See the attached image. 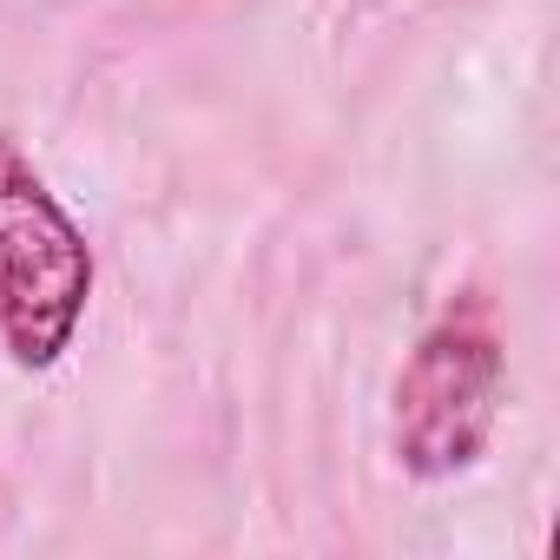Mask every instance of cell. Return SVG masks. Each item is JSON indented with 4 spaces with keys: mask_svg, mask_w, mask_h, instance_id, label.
Instances as JSON below:
<instances>
[{
    "mask_svg": "<svg viewBox=\"0 0 560 560\" xmlns=\"http://www.w3.org/2000/svg\"><path fill=\"white\" fill-rule=\"evenodd\" d=\"M501 383H508L501 311L481 284H468L435 311V324L396 370V416H389L396 468L416 481L468 475L494 442Z\"/></svg>",
    "mask_w": 560,
    "mask_h": 560,
    "instance_id": "obj_1",
    "label": "cell"
},
{
    "mask_svg": "<svg viewBox=\"0 0 560 560\" xmlns=\"http://www.w3.org/2000/svg\"><path fill=\"white\" fill-rule=\"evenodd\" d=\"M93 244L60 191L34 172L14 132H0V350L14 370L47 376L67 363L93 304Z\"/></svg>",
    "mask_w": 560,
    "mask_h": 560,
    "instance_id": "obj_2",
    "label": "cell"
}]
</instances>
